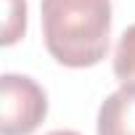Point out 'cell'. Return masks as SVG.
I'll return each instance as SVG.
<instances>
[{
	"mask_svg": "<svg viewBox=\"0 0 135 135\" xmlns=\"http://www.w3.org/2000/svg\"><path fill=\"white\" fill-rule=\"evenodd\" d=\"M3 45H13L27 32V0H3Z\"/></svg>",
	"mask_w": 135,
	"mask_h": 135,
	"instance_id": "5",
	"label": "cell"
},
{
	"mask_svg": "<svg viewBox=\"0 0 135 135\" xmlns=\"http://www.w3.org/2000/svg\"><path fill=\"white\" fill-rule=\"evenodd\" d=\"M48 53L72 69L95 66L109 50L111 0H42Z\"/></svg>",
	"mask_w": 135,
	"mask_h": 135,
	"instance_id": "1",
	"label": "cell"
},
{
	"mask_svg": "<svg viewBox=\"0 0 135 135\" xmlns=\"http://www.w3.org/2000/svg\"><path fill=\"white\" fill-rule=\"evenodd\" d=\"M98 135H135V85H122L101 103Z\"/></svg>",
	"mask_w": 135,
	"mask_h": 135,
	"instance_id": "3",
	"label": "cell"
},
{
	"mask_svg": "<svg viewBox=\"0 0 135 135\" xmlns=\"http://www.w3.org/2000/svg\"><path fill=\"white\" fill-rule=\"evenodd\" d=\"M114 74L122 85H135V24L127 27L114 50Z\"/></svg>",
	"mask_w": 135,
	"mask_h": 135,
	"instance_id": "4",
	"label": "cell"
},
{
	"mask_svg": "<svg viewBox=\"0 0 135 135\" xmlns=\"http://www.w3.org/2000/svg\"><path fill=\"white\" fill-rule=\"evenodd\" d=\"M48 114L45 90L27 74L0 77V135H29Z\"/></svg>",
	"mask_w": 135,
	"mask_h": 135,
	"instance_id": "2",
	"label": "cell"
},
{
	"mask_svg": "<svg viewBox=\"0 0 135 135\" xmlns=\"http://www.w3.org/2000/svg\"><path fill=\"white\" fill-rule=\"evenodd\" d=\"M48 135H80L77 130H53V132H48Z\"/></svg>",
	"mask_w": 135,
	"mask_h": 135,
	"instance_id": "6",
	"label": "cell"
}]
</instances>
